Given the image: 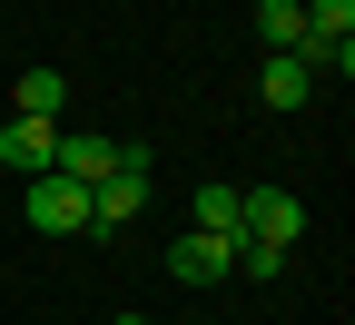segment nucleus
Listing matches in <instances>:
<instances>
[{"label": "nucleus", "instance_id": "1", "mask_svg": "<svg viewBox=\"0 0 355 325\" xmlns=\"http://www.w3.org/2000/svg\"><path fill=\"white\" fill-rule=\"evenodd\" d=\"M148 207V148H128L119 138V168L99 177V188H89V237H109V227H128Z\"/></svg>", "mask_w": 355, "mask_h": 325}, {"label": "nucleus", "instance_id": "2", "mask_svg": "<svg viewBox=\"0 0 355 325\" xmlns=\"http://www.w3.org/2000/svg\"><path fill=\"white\" fill-rule=\"evenodd\" d=\"M237 237L296 247V237H306V197H296V188H237Z\"/></svg>", "mask_w": 355, "mask_h": 325}, {"label": "nucleus", "instance_id": "3", "mask_svg": "<svg viewBox=\"0 0 355 325\" xmlns=\"http://www.w3.org/2000/svg\"><path fill=\"white\" fill-rule=\"evenodd\" d=\"M20 207H30V227H40V237H79V227H89V188H69L60 168H40Z\"/></svg>", "mask_w": 355, "mask_h": 325}, {"label": "nucleus", "instance_id": "4", "mask_svg": "<svg viewBox=\"0 0 355 325\" xmlns=\"http://www.w3.org/2000/svg\"><path fill=\"white\" fill-rule=\"evenodd\" d=\"M168 276H178V286H227V276H237V237H207V227H188V237L168 247Z\"/></svg>", "mask_w": 355, "mask_h": 325}, {"label": "nucleus", "instance_id": "5", "mask_svg": "<svg viewBox=\"0 0 355 325\" xmlns=\"http://www.w3.org/2000/svg\"><path fill=\"white\" fill-rule=\"evenodd\" d=\"M60 158V118H0V168H20V177H40V168H50Z\"/></svg>", "mask_w": 355, "mask_h": 325}, {"label": "nucleus", "instance_id": "6", "mask_svg": "<svg viewBox=\"0 0 355 325\" xmlns=\"http://www.w3.org/2000/svg\"><path fill=\"white\" fill-rule=\"evenodd\" d=\"M257 99L266 109H306V99H316V69H306L296 50H266L257 60Z\"/></svg>", "mask_w": 355, "mask_h": 325}, {"label": "nucleus", "instance_id": "7", "mask_svg": "<svg viewBox=\"0 0 355 325\" xmlns=\"http://www.w3.org/2000/svg\"><path fill=\"white\" fill-rule=\"evenodd\" d=\"M50 168L69 177V188H99V177L119 168V138H69V128H60V158H50Z\"/></svg>", "mask_w": 355, "mask_h": 325}, {"label": "nucleus", "instance_id": "8", "mask_svg": "<svg viewBox=\"0 0 355 325\" xmlns=\"http://www.w3.org/2000/svg\"><path fill=\"white\" fill-rule=\"evenodd\" d=\"M257 39L266 50H296L306 39V0H257Z\"/></svg>", "mask_w": 355, "mask_h": 325}, {"label": "nucleus", "instance_id": "9", "mask_svg": "<svg viewBox=\"0 0 355 325\" xmlns=\"http://www.w3.org/2000/svg\"><path fill=\"white\" fill-rule=\"evenodd\" d=\"M69 109V79L60 69H20V118H60Z\"/></svg>", "mask_w": 355, "mask_h": 325}, {"label": "nucleus", "instance_id": "10", "mask_svg": "<svg viewBox=\"0 0 355 325\" xmlns=\"http://www.w3.org/2000/svg\"><path fill=\"white\" fill-rule=\"evenodd\" d=\"M188 227H207V237H237V188H227V177H207V188H198V217Z\"/></svg>", "mask_w": 355, "mask_h": 325}, {"label": "nucleus", "instance_id": "11", "mask_svg": "<svg viewBox=\"0 0 355 325\" xmlns=\"http://www.w3.org/2000/svg\"><path fill=\"white\" fill-rule=\"evenodd\" d=\"M237 276H257V286H277V276H286V247H257V237H237Z\"/></svg>", "mask_w": 355, "mask_h": 325}, {"label": "nucleus", "instance_id": "12", "mask_svg": "<svg viewBox=\"0 0 355 325\" xmlns=\"http://www.w3.org/2000/svg\"><path fill=\"white\" fill-rule=\"evenodd\" d=\"M119 325H139V315H119Z\"/></svg>", "mask_w": 355, "mask_h": 325}]
</instances>
